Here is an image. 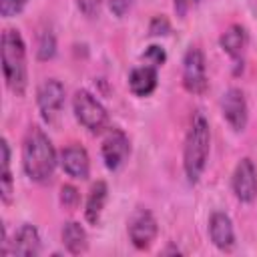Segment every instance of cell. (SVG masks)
Returning a JSON list of instances; mask_svg holds the SVG:
<instances>
[{"label":"cell","instance_id":"52a82bcc","mask_svg":"<svg viewBox=\"0 0 257 257\" xmlns=\"http://www.w3.org/2000/svg\"><path fill=\"white\" fill-rule=\"evenodd\" d=\"M126 229H128V239H131V243H133L137 249H141V251L149 249V247L153 245L157 233H159V225H157L155 215H153L149 209H143V207L137 209V211L131 215Z\"/></svg>","mask_w":257,"mask_h":257},{"label":"cell","instance_id":"7402d4cb","mask_svg":"<svg viewBox=\"0 0 257 257\" xmlns=\"http://www.w3.org/2000/svg\"><path fill=\"white\" fill-rule=\"evenodd\" d=\"M100 4H102V0H76L78 10H80L86 18H94V16H98V12H100Z\"/></svg>","mask_w":257,"mask_h":257},{"label":"cell","instance_id":"9a60e30c","mask_svg":"<svg viewBox=\"0 0 257 257\" xmlns=\"http://www.w3.org/2000/svg\"><path fill=\"white\" fill-rule=\"evenodd\" d=\"M247 40H249L247 30H245L241 24H231V26L221 34L219 44H221V48H223L233 60H239V58L243 56L245 48H247Z\"/></svg>","mask_w":257,"mask_h":257},{"label":"cell","instance_id":"d6986e66","mask_svg":"<svg viewBox=\"0 0 257 257\" xmlns=\"http://www.w3.org/2000/svg\"><path fill=\"white\" fill-rule=\"evenodd\" d=\"M56 52V38L50 30H44L38 38V48H36V54L40 60H50Z\"/></svg>","mask_w":257,"mask_h":257},{"label":"cell","instance_id":"3957f363","mask_svg":"<svg viewBox=\"0 0 257 257\" xmlns=\"http://www.w3.org/2000/svg\"><path fill=\"white\" fill-rule=\"evenodd\" d=\"M2 52V72L6 86L16 94L22 96L28 84V72H26V44L22 34L16 28H6L2 32L0 42Z\"/></svg>","mask_w":257,"mask_h":257},{"label":"cell","instance_id":"ffe728a7","mask_svg":"<svg viewBox=\"0 0 257 257\" xmlns=\"http://www.w3.org/2000/svg\"><path fill=\"white\" fill-rule=\"evenodd\" d=\"M80 201V195H78V189L72 187V185H62L60 189V203L66 207V209H74Z\"/></svg>","mask_w":257,"mask_h":257},{"label":"cell","instance_id":"cb8c5ba5","mask_svg":"<svg viewBox=\"0 0 257 257\" xmlns=\"http://www.w3.org/2000/svg\"><path fill=\"white\" fill-rule=\"evenodd\" d=\"M171 30V24H169V20L165 18V16H155L153 20H151V24H149V32L153 34V36H163V34H167Z\"/></svg>","mask_w":257,"mask_h":257},{"label":"cell","instance_id":"4fadbf2b","mask_svg":"<svg viewBox=\"0 0 257 257\" xmlns=\"http://www.w3.org/2000/svg\"><path fill=\"white\" fill-rule=\"evenodd\" d=\"M8 253L20 255V257H34L40 253V235L38 229L30 223H24L14 233V239L10 241Z\"/></svg>","mask_w":257,"mask_h":257},{"label":"cell","instance_id":"6da1fadb","mask_svg":"<svg viewBox=\"0 0 257 257\" xmlns=\"http://www.w3.org/2000/svg\"><path fill=\"white\" fill-rule=\"evenodd\" d=\"M56 163L58 159L52 141L42 128L32 126L22 143V169L26 177L34 183H46L52 177Z\"/></svg>","mask_w":257,"mask_h":257},{"label":"cell","instance_id":"603a6c76","mask_svg":"<svg viewBox=\"0 0 257 257\" xmlns=\"http://www.w3.org/2000/svg\"><path fill=\"white\" fill-rule=\"evenodd\" d=\"M26 0H0V12L4 18H10V16H16L22 6H24Z\"/></svg>","mask_w":257,"mask_h":257},{"label":"cell","instance_id":"5bb4252c","mask_svg":"<svg viewBox=\"0 0 257 257\" xmlns=\"http://www.w3.org/2000/svg\"><path fill=\"white\" fill-rule=\"evenodd\" d=\"M157 84H159V74H157V66H153V64L137 66L128 74V88L135 96L153 94Z\"/></svg>","mask_w":257,"mask_h":257},{"label":"cell","instance_id":"277c9868","mask_svg":"<svg viewBox=\"0 0 257 257\" xmlns=\"http://www.w3.org/2000/svg\"><path fill=\"white\" fill-rule=\"evenodd\" d=\"M72 110L76 120L90 133H102L108 124V112L100 100L88 90H76L72 96Z\"/></svg>","mask_w":257,"mask_h":257},{"label":"cell","instance_id":"e0dca14e","mask_svg":"<svg viewBox=\"0 0 257 257\" xmlns=\"http://www.w3.org/2000/svg\"><path fill=\"white\" fill-rule=\"evenodd\" d=\"M106 197H108V187L104 181H96L86 197V205H84V217L90 225H96L100 221V215H102V209H104V203H106Z\"/></svg>","mask_w":257,"mask_h":257},{"label":"cell","instance_id":"30bf717a","mask_svg":"<svg viewBox=\"0 0 257 257\" xmlns=\"http://www.w3.org/2000/svg\"><path fill=\"white\" fill-rule=\"evenodd\" d=\"M221 112L233 131H237V133L245 131L247 118H249V108H247V100H245V94L241 88L233 86L223 94Z\"/></svg>","mask_w":257,"mask_h":257},{"label":"cell","instance_id":"484cf974","mask_svg":"<svg viewBox=\"0 0 257 257\" xmlns=\"http://www.w3.org/2000/svg\"><path fill=\"white\" fill-rule=\"evenodd\" d=\"M197 4H199V0H173L175 12H177V16H181V18H185V16L189 14V10L195 8Z\"/></svg>","mask_w":257,"mask_h":257},{"label":"cell","instance_id":"44dd1931","mask_svg":"<svg viewBox=\"0 0 257 257\" xmlns=\"http://www.w3.org/2000/svg\"><path fill=\"white\" fill-rule=\"evenodd\" d=\"M143 58H145V62H147V64H153V66H161V64L167 60V54H165V50H163L161 46L153 44V46H149V48L145 50Z\"/></svg>","mask_w":257,"mask_h":257},{"label":"cell","instance_id":"ba28073f","mask_svg":"<svg viewBox=\"0 0 257 257\" xmlns=\"http://www.w3.org/2000/svg\"><path fill=\"white\" fill-rule=\"evenodd\" d=\"M100 153H102L104 167L108 171H118L131 155V141L126 133L122 128H110L102 141Z\"/></svg>","mask_w":257,"mask_h":257},{"label":"cell","instance_id":"7a4b0ae2","mask_svg":"<svg viewBox=\"0 0 257 257\" xmlns=\"http://www.w3.org/2000/svg\"><path fill=\"white\" fill-rule=\"evenodd\" d=\"M209 151H211L209 120L201 112H195L191 118L187 139H185V149H183V169H185V177L191 185L199 183V179L207 167Z\"/></svg>","mask_w":257,"mask_h":257},{"label":"cell","instance_id":"d4e9b609","mask_svg":"<svg viewBox=\"0 0 257 257\" xmlns=\"http://www.w3.org/2000/svg\"><path fill=\"white\" fill-rule=\"evenodd\" d=\"M106 4H108L110 12H112L114 16L122 18V16H124V14L131 10V4H133V0H106Z\"/></svg>","mask_w":257,"mask_h":257},{"label":"cell","instance_id":"2e32d148","mask_svg":"<svg viewBox=\"0 0 257 257\" xmlns=\"http://www.w3.org/2000/svg\"><path fill=\"white\" fill-rule=\"evenodd\" d=\"M60 237H62V245L72 255H80L88 249V235H86L84 227L76 221H66L62 225Z\"/></svg>","mask_w":257,"mask_h":257},{"label":"cell","instance_id":"ac0fdd59","mask_svg":"<svg viewBox=\"0 0 257 257\" xmlns=\"http://www.w3.org/2000/svg\"><path fill=\"white\" fill-rule=\"evenodd\" d=\"M0 151H2V159H0V195L2 201L8 205L12 203V195H14V181H12V173H10V145L6 139H2L0 143Z\"/></svg>","mask_w":257,"mask_h":257},{"label":"cell","instance_id":"7c38bea8","mask_svg":"<svg viewBox=\"0 0 257 257\" xmlns=\"http://www.w3.org/2000/svg\"><path fill=\"white\" fill-rule=\"evenodd\" d=\"M60 165H62V171L72 179H86L88 173H90L88 153L78 145H70V147L62 149Z\"/></svg>","mask_w":257,"mask_h":257},{"label":"cell","instance_id":"8fae6325","mask_svg":"<svg viewBox=\"0 0 257 257\" xmlns=\"http://www.w3.org/2000/svg\"><path fill=\"white\" fill-rule=\"evenodd\" d=\"M209 237L219 251H231L235 247V231L227 213L215 211L209 217Z\"/></svg>","mask_w":257,"mask_h":257},{"label":"cell","instance_id":"9c48e42d","mask_svg":"<svg viewBox=\"0 0 257 257\" xmlns=\"http://www.w3.org/2000/svg\"><path fill=\"white\" fill-rule=\"evenodd\" d=\"M233 193L241 203L257 199V167L249 157H243L233 171Z\"/></svg>","mask_w":257,"mask_h":257},{"label":"cell","instance_id":"8992f818","mask_svg":"<svg viewBox=\"0 0 257 257\" xmlns=\"http://www.w3.org/2000/svg\"><path fill=\"white\" fill-rule=\"evenodd\" d=\"M36 104L44 122L52 124L58 120L64 106V86L56 78H46L36 90Z\"/></svg>","mask_w":257,"mask_h":257},{"label":"cell","instance_id":"5b68a950","mask_svg":"<svg viewBox=\"0 0 257 257\" xmlns=\"http://www.w3.org/2000/svg\"><path fill=\"white\" fill-rule=\"evenodd\" d=\"M183 86L191 94H203L209 86L207 82V62L199 46H189L183 58Z\"/></svg>","mask_w":257,"mask_h":257}]
</instances>
